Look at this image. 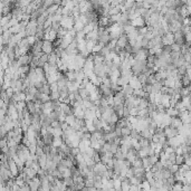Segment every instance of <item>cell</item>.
I'll list each match as a JSON object with an SVG mask.
<instances>
[{"label":"cell","mask_w":191,"mask_h":191,"mask_svg":"<svg viewBox=\"0 0 191 191\" xmlns=\"http://www.w3.org/2000/svg\"><path fill=\"white\" fill-rule=\"evenodd\" d=\"M132 126H123L121 128V136H129Z\"/></svg>","instance_id":"3957f363"},{"label":"cell","mask_w":191,"mask_h":191,"mask_svg":"<svg viewBox=\"0 0 191 191\" xmlns=\"http://www.w3.org/2000/svg\"><path fill=\"white\" fill-rule=\"evenodd\" d=\"M121 91H122V93H123L124 95L128 97V96H130V95H132V94H133V91H134V88H133V87L131 86L130 84L128 83V84H125V85H123V86H122Z\"/></svg>","instance_id":"7a4b0ae2"},{"label":"cell","mask_w":191,"mask_h":191,"mask_svg":"<svg viewBox=\"0 0 191 191\" xmlns=\"http://www.w3.org/2000/svg\"><path fill=\"white\" fill-rule=\"evenodd\" d=\"M54 45H53V42L48 40V39H44L43 40V45H42V52L49 55L50 53H53L54 50Z\"/></svg>","instance_id":"6da1fadb"},{"label":"cell","mask_w":191,"mask_h":191,"mask_svg":"<svg viewBox=\"0 0 191 191\" xmlns=\"http://www.w3.org/2000/svg\"><path fill=\"white\" fill-rule=\"evenodd\" d=\"M58 8H59L58 5H52L50 7H48V8L46 9V11L48 12V15H54V14L58 10Z\"/></svg>","instance_id":"277c9868"}]
</instances>
